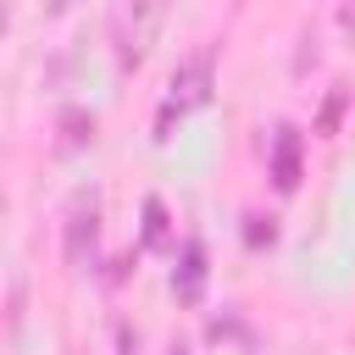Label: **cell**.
<instances>
[{"label": "cell", "instance_id": "6da1fadb", "mask_svg": "<svg viewBox=\"0 0 355 355\" xmlns=\"http://www.w3.org/2000/svg\"><path fill=\"white\" fill-rule=\"evenodd\" d=\"M161 6L166 0H116L111 11V28H116V61L122 67H139L150 39H155V22H161Z\"/></svg>", "mask_w": 355, "mask_h": 355}, {"label": "cell", "instance_id": "7a4b0ae2", "mask_svg": "<svg viewBox=\"0 0 355 355\" xmlns=\"http://www.w3.org/2000/svg\"><path fill=\"white\" fill-rule=\"evenodd\" d=\"M94 255H100V205H94V194H78L67 211V266L94 272Z\"/></svg>", "mask_w": 355, "mask_h": 355}, {"label": "cell", "instance_id": "3957f363", "mask_svg": "<svg viewBox=\"0 0 355 355\" xmlns=\"http://www.w3.org/2000/svg\"><path fill=\"white\" fill-rule=\"evenodd\" d=\"M211 50H200V55H189L178 72H172V105L178 111H194V105H205L211 100Z\"/></svg>", "mask_w": 355, "mask_h": 355}, {"label": "cell", "instance_id": "277c9868", "mask_svg": "<svg viewBox=\"0 0 355 355\" xmlns=\"http://www.w3.org/2000/svg\"><path fill=\"white\" fill-rule=\"evenodd\" d=\"M172 294L183 305H200V294H205V244L200 239H183L178 266H172Z\"/></svg>", "mask_w": 355, "mask_h": 355}, {"label": "cell", "instance_id": "5b68a950", "mask_svg": "<svg viewBox=\"0 0 355 355\" xmlns=\"http://www.w3.org/2000/svg\"><path fill=\"white\" fill-rule=\"evenodd\" d=\"M272 183L283 194L300 189V133L294 128H277V139H272Z\"/></svg>", "mask_w": 355, "mask_h": 355}, {"label": "cell", "instance_id": "8992f818", "mask_svg": "<svg viewBox=\"0 0 355 355\" xmlns=\"http://www.w3.org/2000/svg\"><path fill=\"white\" fill-rule=\"evenodd\" d=\"M89 139H94V116L78 111V105H67V111H61V144L78 150V144H89Z\"/></svg>", "mask_w": 355, "mask_h": 355}, {"label": "cell", "instance_id": "52a82bcc", "mask_svg": "<svg viewBox=\"0 0 355 355\" xmlns=\"http://www.w3.org/2000/svg\"><path fill=\"white\" fill-rule=\"evenodd\" d=\"M144 250H166V205H161V194L144 200Z\"/></svg>", "mask_w": 355, "mask_h": 355}, {"label": "cell", "instance_id": "ba28073f", "mask_svg": "<svg viewBox=\"0 0 355 355\" xmlns=\"http://www.w3.org/2000/svg\"><path fill=\"white\" fill-rule=\"evenodd\" d=\"M344 105H349V94H344V89H327V100H322V116H316V133H322V139H333V133H338V122H344Z\"/></svg>", "mask_w": 355, "mask_h": 355}, {"label": "cell", "instance_id": "9c48e42d", "mask_svg": "<svg viewBox=\"0 0 355 355\" xmlns=\"http://www.w3.org/2000/svg\"><path fill=\"white\" fill-rule=\"evenodd\" d=\"M244 239L261 250V244H272L277 239V227H272V216H250V227H244Z\"/></svg>", "mask_w": 355, "mask_h": 355}, {"label": "cell", "instance_id": "30bf717a", "mask_svg": "<svg viewBox=\"0 0 355 355\" xmlns=\"http://www.w3.org/2000/svg\"><path fill=\"white\" fill-rule=\"evenodd\" d=\"M116 355H139V333L133 327H116Z\"/></svg>", "mask_w": 355, "mask_h": 355}, {"label": "cell", "instance_id": "8fae6325", "mask_svg": "<svg viewBox=\"0 0 355 355\" xmlns=\"http://www.w3.org/2000/svg\"><path fill=\"white\" fill-rule=\"evenodd\" d=\"M166 355H189V344H183V338H172V349H166Z\"/></svg>", "mask_w": 355, "mask_h": 355}, {"label": "cell", "instance_id": "7c38bea8", "mask_svg": "<svg viewBox=\"0 0 355 355\" xmlns=\"http://www.w3.org/2000/svg\"><path fill=\"white\" fill-rule=\"evenodd\" d=\"M67 6H78V0H55V11H67Z\"/></svg>", "mask_w": 355, "mask_h": 355}]
</instances>
